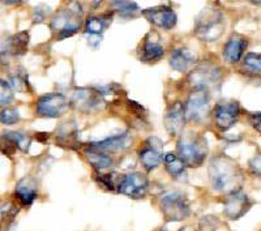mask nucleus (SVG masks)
<instances>
[{
	"instance_id": "nucleus-1",
	"label": "nucleus",
	"mask_w": 261,
	"mask_h": 231,
	"mask_svg": "<svg viewBox=\"0 0 261 231\" xmlns=\"http://www.w3.org/2000/svg\"><path fill=\"white\" fill-rule=\"evenodd\" d=\"M209 179L213 188L227 195L241 191L243 184V172L235 161L226 156L213 158L209 165Z\"/></svg>"
},
{
	"instance_id": "nucleus-2",
	"label": "nucleus",
	"mask_w": 261,
	"mask_h": 231,
	"mask_svg": "<svg viewBox=\"0 0 261 231\" xmlns=\"http://www.w3.org/2000/svg\"><path fill=\"white\" fill-rule=\"evenodd\" d=\"M81 16H83V11H81L80 4L76 2L67 4L51 20V32L58 39L73 36L83 25Z\"/></svg>"
},
{
	"instance_id": "nucleus-3",
	"label": "nucleus",
	"mask_w": 261,
	"mask_h": 231,
	"mask_svg": "<svg viewBox=\"0 0 261 231\" xmlns=\"http://www.w3.org/2000/svg\"><path fill=\"white\" fill-rule=\"evenodd\" d=\"M225 29L226 22L222 12L212 7L205 8L196 18L195 33L201 41H217L222 36Z\"/></svg>"
},
{
	"instance_id": "nucleus-4",
	"label": "nucleus",
	"mask_w": 261,
	"mask_h": 231,
	"mask_svg": "<svg viewBox=\"0 0 261 231\" xmlns=\"http://www.w3.org/2000/svg\"><path fill=\"white\" fill-rule=\"evenodd\" d=\"M208 153L206 141L202 136L195 134L181 135L178 141V154L186 166L197 167L204 162Z\"/></svg>"
},
{
	"instance_id": "nucleus-5",
	"label": "nucleus",
	"mask_w": 261,
	"mask_h": 231,
	"mask_svg": "<svg viewBox=\"0 0 261 231\" xmlns=\"http://www.w3.org/2000/svg\"><path fill=\"white\" fill-rule=\"evenodd\" d=\"M186 119L192 122H205L211 114V97L205 89H193L184 106Z\"/></svg>"
},
{
	"instance_id": "nucleus-6",
	"label": "nucleus",
	"mask_w": 261,
	"mask_h": 231,
	"mask_svg": "<svg viewBox=\"0 0 261 231\" xmlns=\"http://www.w3.org/2000/svg\"><path fill=\"white\" fill-rule=\"evenodd\" d=\"M161 211L166 221L179 222L190 216V205L180 192H170L161 199Z\"/></svg>"
},
{
	"instance_id": "nucleus-7",
	"label": "nucleus",
	"mask_w": 261,
	"mask_h": 231,
	"mask_svg": "<svg viewBox=\"0 0 261 231\" xmlns=\"http://www.w3.org/2000/svg\"><path fill=\"white\" fill-rule=\"evenodd\" d=\"M71 105L83 113H93L103 106V95L94 88H77L71 94Z\"/></svg>"
},
{
	"instance_id": "nucleus-8",
	"label": "nucleus",
	"mask_w": 261,
	"mask_h": 231,
	"mask_svg": "<svg viewBox=\"0 0 261 231\" xmlns=\"http://www.w3.org/2000/svg\"><path fill=\"white\" fill-rule=\"evenodd\" d=\"M222 72L213 63H205L197 65L191 74L188 76V81L193 86V89L208 90L211 86L218 84L221 80Z\"/></svg>"
},
{
	"instance_id": "nucleus-9",
	"label": "nucleus",
	"mask_w": 261,
	"mask_h": 231,
	"mask_svg": "<svg viewBox=\"0 0 261 231\" xmlns=\"http://www.w3.org/2000/svg\"><path fill=\"white\" fill-rule=\"evenodd\" d=\"M119 192L123 195L132 197V199H141L146 195L149 190V181L146 175L141 172H130L124 175L119 181Z\"/></svg>"
},
{
	"instance_id": "nucleus-10",
	"label": "nucleus",
	"mask_w": 261,
	"mask_h": 231,
	"mask_svg": "<svg viewBox=\"0 0 261 231\" xmlns=\"http://www.w3.org/2000/svg\"><path fill=\"white\" fill-rule=\"evenodd\" d=\"M68 107L67 98L60 93L42 95L37 101V114L42 118H58L65 113Z\"/></svg>"
},
{
	"instance_id": "nucleus-11",
	"label": "nucleus",
	"mask_w": 261,
	"mask_h": 231,
	"mask_svg": "<svg viewBox=\"0 0 261 231\" xmlns=\"http://www.w3.org/2000/svg\"><path fill=\"white\" fill-rule=\"evenodd\" d=\"M241 114V106L237 101L227 99V101H221L217 104L214 109V120L216 125L221 131H228L239 119Z\"/></svg>"
},
{
	"instance_id": "nucleus-12",
	"label": "nucleus",
	"mask_w": 261,
	"mask_h": 231,
	"mask_svg": "<svg viewBox=\"0 0 261 231\" xmlns=\"http://www.w3.org/2000/svg\"><path fill=\"white\" fill-rule=\"evenodd\" d=\"M146 20L162 29H172L176 25V15L169 6H157L145 9L143 12Z\"/></svg>"
},
{
	"instance_id": "nucleus-13",
	"label": "nucleus",
	"mask_w": 261,
	"mask_h": 231,
	"mask_svg": "<svg viewBox=\"0 0 261 231\" xmlns=\"http://www.w3.org/2000/svg\"><path fill=\"white\" fill-rule=\"evenodd\" d=\"M251 205L252 204L249 201L248 196L242 191H238V192L227 195L225 204H223V212H225L226 217L235 221V219L244 216L251 208Z\"/></svg>"
},
{
	"instance_id": "nucleus-14",
	"label": "nucleus",
	"mask_w": 261,
	"mask_h": 231,
	"mask_svg": "<svg viewBox=\"0 0 261 231\" xmlns=\"http://www.w3.org/2000/svg\"><path fill=\"white\" fill-rule=\"evenodd\" d=\"M162 144L155 137H150L146 141L144 149H141L139 153V157L143 166L146 170H153L157 166H160V163L162 162Z\"/></svg>"
},
{
	"instance_id": "nucleus-15",
	"label": "nucleus",
	"mask_w": 261,
	"mask_h": 231,
	"mask_svg": "<svg viewBox=\"0 0 261 231\" xmlns=\"http://www.w3.org/2000/svg\"><path fill=\"white\" fill-rule=\"evenodd\" d=\"M132 144V136L129 132L116 135V136L107 137V139L95 141L90 144V148H94L103 153H118L128 149V146Z\"/></svg>"
},
{
	"instance_id": "nucleus-16",
	"label": "nucleus",
	"mask_w": 261,
	"mask_h": 231,
	"mask_svg": "<svg viewBox=\"0 0 261 231\" xmlns=\"http://www.w3.org/2000/svg\"><path fill=\"white\" fill-rule=\"evenodd\" d=\"M165 55V48L161 45L160 37L155 32H150L144 38L143 45L140 48V59L143 62H157Z\"/></svg>"
},
{
	"instance_id": "nucleus-17",
	"label": "nucleus",
	"mask_w": 261,
	"mask_h": 231,
	"mask_svg": "<svg viewBox=\"0 0 261 231\" xmlns=\"http://www.w3.org/2000/svg\"><path fill=\"white\" fill-rule=\"evenodd\" d=\"M186 122V111L180 102H175L169 107L165 115V127L170 135H179Z\"/></svg>"
},
{
	"instance_id": "nucleus-18",
	"label": "nucleus",
	"mask_w": 261,
	"mask_h": 231,
	"mask_svg": "<svg viewBox=\"0 0 261 231\" xmlns=\"http://www.w3.org/2000/svg\"><path fill=\"white\" fill-rule=\"evenodd\" d=\"M197 58L191 50L186 47L176 48L170 55V65L178 72H187L195 67Z\"/></svg>"
},
{
	"instance_id": "nucleus-19",
	"label": "nucleus",
	"mask_w": 261,
	"mask_h": 231,
	"mask_svg": "<svg viewBox=\"0 0 261 231\" xmlns=\"http://www.w3.org/2000/svg\"><path fill=\"white\" fill-rule=\"evenodd\" d=\"M247 48V39L239 34L230 37L223 46V58L228 63H238L243 58V54Z\"/></svg>"
},
{
	"instance_id": "nucleus-20",
	"label": "nucleus",
	"mask_w": 261,
	"mask_h": 231,
	"mask_svg": "<svg viewBox=\"0 0 261 231\" xmlns=\"http://www.w3.org/2000/svg\"><path fill=\"white\" fill-rule=\"evenodd\" d=\"M15 196L22 205H30L37 197V183L32 178L21 179L16 186Z\"/></svg>"
},
{
	"instance_id": "nucleus-21",
	"label": "nucleus",
	"mask_w": 261,
	"mask_h": 231,
	"mask_svg": "<svg viewBox=\"0 0 261 231\" xmlns=\"http://www.w3.org/2000/svg\"><path fill=\"white\" fill-rule=\"evenodd\" d=\"M28 43H29V32H20L16 36L9 37L6 43H3V47L6 46L7 53L20 57L27 53Z\"/></svg>"
},
{
	"instance_id": "nucleus-22",
	"label": "nucleus",
	"mask_w": 261,
	"mask_h": 231,
	"mask_svg": "<svg viewBox=\"0 0 261 231\" xmlns=\"http://www.w3.org/2000/svg\"><path fill=\"white\" fill-rule=\"evenodd\" d=\"M85 156L88 162H89L90 165L97 170L109 169V167L113 165V161H111V158L109 157L106 153L97 150V149L94 148L86 149Z\"/></svg>"
},
{
	"instance_id": "nucleus-23",
	"label": "nucleus",
	"mask_w": 261,
	"mask_h": 231,
	"mask_svg": "<svg viewBox=\"0 0 261 231\" xmlns=\"http://www.w3.org/2000/svg\"><path fill=\"white\" fill-rule=\"evenodd\" d=\"M110 15L90 16L85 22V32L89 33V34H101L110 25Z\"/></svg>"
},
{
	"instance_id": "nucleus-24",
	"label": "nucleus",
	"mask_w": 261,
	"mask_h": 231,
	"mask_svg": "<svg viewBox=\"0 0 261 231\" xmlns=\"http://www.w3.org/2000/svg\"><path fill=\"white\" fill-rule=\"evenodd\" d=\"M242 67L247 73L261 79V54H247L243 59Z\"/></svg>"
},
{
	"instance_id": "nucleus-25",
	"label": "nucleus",
	"mask_w": 261,
	"mask_h": 231,
	"mask_svg": "<svg viewBox=\"0 0 261 231\" xmlns=\"http://www.w3.org/2000/svg\"><path fill=\"white\" fill-rule=\"evenodd\" d=\"M4 139L11 142V145L13 148H18L22 151H27L30 146V137L28 135L22 134V132L11 131V132H7L4 135Z\"/></svg>"
},
{
	"instance_id": "nucleus-26",
	"label": "nucleus",
	"mask_w": 261,
	"mask_h": 231,
	"mask_svg": "<svg viewBox=\"0 0 261 231\" xmlns=\"http://www.w3.org/2000/svg\"><path fill=\"white\" fill-rule=\"evenodd\" d=\"M165 166H166V170L172 176H179L186 170V163L180 160L179 156L172 153L165 156Z\"/></svg>"
},
{
	"instance_id": "nucleus-27",
	"label": "nucleus",
	"mask_w": 261,
	"mask_h": 231,
	"mask_svg": "<svg viewBox=\"0 0 261 231\" xmlns=\"http://www.w3.org/2000/svg\"><path fill=\"white\" fill-rule=\"evenodd\" d=\"M110 7L115 9L119 15L124 16V17H134L140 11L139 6L134 2H119V0H115V2L111 3Z\"/></svg>"
},
{
	"instance_id": "nucleus-28",
	"label": "nucleus",
	"mask_w": 261,
	"mask_h": 231,
	"mask_svg": "<svg viewBox=\"0 0 261 231\" xmlns=\"http://www.w3.org/2000/svg\"><path fill=\"white\" fill-rule=\"evenodd\" d=\"M0 104H2V106H8L11 102H12L13 99V89L12 86H11V84L7 83V81L2 80V83H0Z\"/></svg>"
},
{
	"instance_id": "nucleus-29",
	"label": "nucleus",
	"mask_w": 261,
	"mask_h": 231,
	"mask_svg": "<svg viewBox=\"0 0 261 231\" xmlns=\"http://www.w3.org/2000/svg\"><path fill=\"white\" fill-rule=\"evenodd\" d=\"M11 86H12L13 90H17V92H27L28 88V79L27 73L21 72V73H15L11 76Z\"/></svg>"
},
{
	"instance_id": "nucleus-30",
	"label": "nucleus",
	"mask_w": 261,
	"mask_h": 231,
	"mask_svg": "<svg viewBox=\"0 0 261 231\" xmlns=\"http://www.w3.org/2000/svg\"><path fill=\"white\" fill-rule=\"evenodd\" d=\"M58 139L60 142L68 141V145H72V142L76 140V130H74V125H62L59 134H58Z\"/></svg>"
},
{
	"instance_id": "nucleus-31",
	"label": "nucleus",
	"mask_w": 261,
	"mask_h": 231,
	"mask_svg": "<svg viewBox=\"0 0 261 231\" xmlns=\"http://www.w3.org/2000/svg\"><path fill=\"white\" fill-rule=\"evenodd\" d=\"M20 120V115L16 109H11V107H6L2 110V122L4 124H16Z\"/></svg>"
},
{
	"instance_id": "nucleus-32",
	"label": "nucleus",
	"mask_w": 261,
	"mask_h": 231,
	"mask_svg": "<svg viewBox=\"0 0 261 231\" xmlns=\"http://www.w3.org/2000/svg\"><path fill=\"white\" fill-rule=\"evenodd\" d=\"M218 223L220 222H218V219L216 217H204L201 219V222H200V228H201V231H214L217 226H218Z\"/></svg>"
},
{
	"instance_id": "nucleus-33",
	"label": "nucleus",
	"mask_w": 261,
	"mask_h": 231,
	"mask_svg": "<svg viewBox=\"0 0 261 231\" xmlns=\"http://www.w3.org/2000/svg\"><path fill=\"white\" fill-rule=\"evenodd\" d=\"M249 169L256 176L261 178V154H258V156H256V157L249 161Z\"/></svg>"
},
{
	"instance_id": "nucleus-34",
	"label": "nucleus",
	"mask_w": 261,
	"mask_h": 231,
	"mask_svg": "<svg viewBox=\"0 0 261 231\" xmlns=\"http://www.w3.org/2000/svg\"><path fill=\"white\" fill-rule=\"evenodd\" d=\"M249 123L256 131L261 132V113L251 114L249 115Z\"/></svg>"
},
{
	"instance_id": "nucleus-35",
	"label": "nucleus",
	"mask_w": 261,
	"mask_h": 231,
	"mask_svg": "<svg viewBox=\"0 0 261 231\" xmlns=\"http://www.w3.org/2000/svg\"><path fill=\"white\" fill-rule=\"evenodd\" d=\"M161 231H166V230H161Z\"/></svg>"
}]
</instances>
